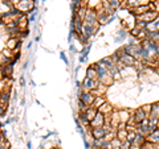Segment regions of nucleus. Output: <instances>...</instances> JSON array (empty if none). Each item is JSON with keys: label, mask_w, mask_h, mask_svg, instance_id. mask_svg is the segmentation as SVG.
I'll list each match as a JSON object with an SVG mask.
<instances>
[{"label": "nucleus", "mask_w": 159, "mask_h": 149, "mask_svg": "<svg viewBox=\"0 0 159 149\" xmlns=\"http://www.w3.org/2000/svg\"><path fill=\"white\" fill-rule=\"evenodd\" d=\"M36 2H37V0H19L17 4L15 6V8H16L20 13L28 15L29 12L32 11V9L36 8V6H37Z\"/></svg>", "instance_id": "obj_1"}, {"label": "nucleus", "mask_w": 159, "mask_h": 149, "mask_svg": "<svg viewBox=\"0 0 159 149\" xmlns=\"http://www.w3.org/2000/svg\"><path fill=\"white\" fill-rule=\"evenodd\" d=\"M131 148H133V144L126 140V141H123L121 144V148H119V149H131Z\"/></svg>", "instance_id": "obj_20"}, {"label": "nucleus", "mask_w": 159, "mask_h": 149, "mask_svg": "<svg viewBox=\"0 0 159 149\" xmlns=\"http://www.w3.org/2000/svg\"><path fill=\"white\" fill-rule=\"evenodd\" d=\"M158 16H159L158 12H155V11H148V12H146V13L141 15V16H138L137 20H138V21H143V23L148 24V23L154 21V20H155Z\"/></svg>", "instance_id": "obj_5"}, {"label": "nucleus", "mask_w": 159, "mask_h": 149, "mask_svg": "<svg viewBox=\"0 0 159 149\" xmlns=\"http://www.w3.org/2000/svg\"><path fill=\"white\" fill-rule=\"evenodd\" d=\"M127 133H129V131L126 130V128L116 130V137L118 138V140H121L123 143V141H126V138H127Z\"/></svg>", "instance_id": "obj_15"}, {"label": "nucleus", "mask_w": 159, "mask_h": 149, "mask_svg": "<svg viewBox=\"0 0 159 149\" xmlns=\"http://www.w3.org/2000/svg\"><path fill=\"white\" fill-rule=\"evenodd\" d=\"M106 2H107L109 4H110V6H111L114 9H116V11L122 7V3H123L122 0H106Z\"/></svg>", "instance_id": "obj_18"}, {"label": "nucleus", "mask_w": 159, "mask_h": 149, "mask_svg": "<svg viewBox=\"0 0 159 149\" xmlns=\"http://www.w3.org/2000/svg\"><path fill=\"white\" fill-rule=\"evenodd\" d=\"M105 124V115L101 112H98L96 117L90 121V128H97V127H102Z\"/></svg>", "instance_id": "obj_6"}, {"label": "nucleus", "mask_w": 159, "mask_h": 149, "mask_svg": "<svg viewBox=\"0 0 159 149\" xmlns=\"http://www.w3.org/2000/svg\"><path fill=\"white\" fill-rule=\"evenodd\" d=\"M135 136H137V131H129V133H127V138L126 140L127 141H130L131 144L134 143V140H135Z\"/></svg>", "instance_id": "obj_19"}, {"label": "nucleus", "mask_w": 159, "mask_h": 149, "mask_svg": "<svg viewBox=\"0 0 159 149\" xmlns=\"http://www.w3.org/2000/svg\"><path fill=\"white\" fill-rule=\"evenodd\" d=\"M20 44H21V40H20L17 36L16 37H8L7 41H6V48L7 49H11V50H15Z\"/></svg>", "instance_id": "obj_7"}, {"label": "nucleus", "mask_w": 159, "mask_h": 149, "mask_svg": "<svg viewBox=\"0 0 159 149\" xmlns=\"http://www.w3.org/2000/svg\"><path fill=\"white\" fill-rule=\"evenodd\" d=\"M131 110H129L126 107H122V108H118V116H119V123H125L127 124L131 119Z\"/></svg>", "instance_id": "obj_4"}, {"label": "nucleus", "mask_w": 159, "mask_h": 149, "mask_svg": "<svg viewBox=\"0 0 159 149\" xmlns=\"http://www.w3.org/2000/svg\"><path fill=\"white\" fill-rule=\"evenodd\" d=\"M114 110H116V108L113 107V104L109 103V102H106V103H103L102 106L98 108V112L103 113V115H110V113H111Z\"/></svg>", "instance_id": "obj_9"}, {"label": "nucleus", "mask_w": 159, "mask_h": 149, "mask_svg": "<svg viewBox=\"0 0 159 149\" xmlns=\"http://www.w3.org/2000/svg\"><path fill=\"white\" fill-rule=\"evenodd\" d=\"M85 77L86 78H90V79H98V73H97V67L96 65H93L92 66H89L86 69V73H85Z\"/></svg>", "instance_id": "obj_10"}, {"label": "nucleus", "mask_w": 159, "mask_h": 149, "mask_svg": "<svg viewBox=\"0 0 159 149\" xmlns=\"http://www.w3.org/2000/svg\"><path fill=\"white\" fill-rule=\"evenodd\" d=\"M158 128H159V120H158Z\"/></svg>", "instance_id": "obj_24"}, {"label": "nucleus", "mask_w": 159, "mask_h": 149, "mask_svg": "<svg viewBox=\"0 0 159 149\" xmlns=\"http://www.w3.org/2000/svg\"><path fill=\"white\" fill-rule=\"evenodd\" d=\"M78 100H81L85 104H88V106L92 107L94 100H96V95H94L92 91H82V90H80L78 91Z\"/></svg>", "instance_id": "obj_3"}, {"label": "nucleus", "mask_w": 159, "mask_h": 149, "mask_svg": "<svg viewBox=\"0 0 159 149\" xmlns=\"http://www.w3.org/2000/svg\"><path fill=\"white\" fill-rule=\"evenodd\" d=\"M151 107H152V104H143L142 106V110L145 111L147 115H150V112H151Z\"/></svg>", "instance_id": "obj_21"}, {"label": "nucleus", "mask_w": 159, "mask_h": 149, "mask_svg": "<svg viewBox=\"0 0 159 149\" xmlns=\"http://www.w3.org/2000/svg\"><path fill=\"white\" fill-rule=\"evenodd\" d=\"M146 140L152 143V144H157V145H159V128H157V130L154 131L152 133H150V135L146 137Z\"/></svg>", "instance_id": "obj_13"}, {"label": "nucleus", "mask_w": 159, "mask_h": 149, "mask_svg": "<svg viewBox=\"0 0 159 149\" xmlns=\"http://www.w3.org/2000/svg\"><path fill=\"white\" fill-rule=\"evenodd\" d=\"M105 131H103V127H97V128H92V136L96 138V140H99V138L105 137Z\"/></svg>", "instance_id": "obj_12"}, {"label": "nucleus", "mask_w": 159, "mask_h": 149, "mask_svg": "<svg viewBox=\"0 0 159 149\" xmlns=\"http://www.w3.org/2000/svg\"><path fill=\"white\" fill-rule=\"evenodd\" d=\"M107 100H106V98H105V95H98V96H96V100H94V103H93V106L92 107H94V108H98L102 106L103 103H106Z\"/></svg>", "instance_id": "obj_17"}, {"label": "nucleus", "mask_w": 159, "mask_h": 149, "mask_svg": "<svg viewBox=\"0 0 159 149\" xmlns=\"http://www.w3.org/2000/svg\"><path fill=\"white\" fill-rule=\"evenodd\" d=\"M9 99H11V92H7L4 90L0 91V104H3V106H8Z\"/></svg>", "instance_id": "obj_14"}, {"label": "nucleus", "mask_w": 159, "mask_h": 149, "mask_svg": "<svg viewBox=\"0 0 159 149\" xmlns=\"http://www.w3.org/2000/svg\"><path fill=\"white\" fill-rule=\"evenodd\" d=\"M150 2H159V0H150Z\"/></svg>", "instance_id": "obj_22"}, {"label": "nucleus", "mask_w": 159, "mask_h": 149, "mask_svg": "<svg viewBox=\"0 0 159 149\" xmlns=\"http://www.w3.org/2000/svg\"><path fill=\"white\" fill-rule=\"evenodd\" d=\"M119 62H121L123 66H134L135 65V62H137V59L134 58L133 56H130V54H125L123 57H121Z\"/></svg>", "instance_id": "obj_8"}, {"label": "nucleus", "mask_w": 159, "mask_h": 149, "mask_svg": "<svg viewBox=\"0 0 159 149\" xmlns=\"http://www.w3.org/2000/svg\"><path fill=\"white\" fill-rule=\"evenodd\" d=\"M52 149H60V148H57V147H54V148H52Z\"/></svg>", "instance_id": "obj_23"}, {"label": "nucleus", "mask_w": 159, "mask_h": 149, "mask_svg": "<svg viewBox=\"0 0 159 149\" xmlns=\"http://www.w3.org/2000/svg\"><path fill=\"white\" fill-rule=\"evenodd\" d=\"M97 113H98V110H97V108H94V107H89V110L85 112V117L89 120V123H90V121L93 120V119L96 117Z\"/></svg>", "instance_id": "obj_16"}, {"label": "nucleus", "mask_w": 159, "mask_h": 149, "mask_svg": "<svg viewBox=\"0 0 159 149\" xmlns=\"http://www.w3.org/2000/svg\"><path fill=\"white\" fill-rule=\"evenodd\" d=\"M150 11V8H148V6H138V7H135V8H133L131 9V13L134 15V16H141V15H143V13H146V12H148Z\"/></svg>", "instance_id": "obj_11"}, {"label": "nucleus", "mask_w": 159, "mask_h": 149, "mask_svg": "<svg viewBox=\"0 0 159 149\" xmlns=\"http://www.w3.org/2000/svg\"><path fill=\"white\" fill-rule=\"evenodd\" d=\"M99 86L98 79H90V78H84V81L81 82V90L82 91H94Z\"/></svg>", "instance_id": "obj_2"}]
</instances>
